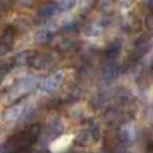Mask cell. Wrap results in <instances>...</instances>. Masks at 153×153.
<instances>
[{"label": "cell", "instance_id": "12", "mask_svg": "<svg viewBox=\"0 0 153 153\" xmlns=\"http://www.w3.org/2000/svg\"><path fill=\"white\" fill-rule=\"evenodd\" d=\"M148 153H153V152H148Z\"/></svg>", "mask_w": 153, "mask_h": 153}, {"label": "cell", "instance_id": "6", "mask_svg": "<svg viewBox=\"0 0 153 153\" xmlns=\"http://www.w3.org/2000/svg\"><path fill=\"white\" fill-rule=\"evenodd\" d=\"M148 48H150V40H148L147 37L140 38V40L136 43V51L140 53V54H145V53L148 51Z\"/></svg>", "mask_w": 153, "mask_h": 153}, {"label": "cell", "instance_id": "4", "mask_svg": "<svg viewBox=\"0 0 153 153\" xmlns=\"http://www.w3.org/2000/svg\"><path fill=\"white\" fill-rule=\"evenodd\" d=\"M70 139H72V136H65V137H59V139H56L54 142L51 143V152L53 153H62L64 152V148L70 143Z\"/></svg>", "mask_w": 153, "mask_h": 153}, {"label": "cell", "instance_id": "9", "mask_svg": "<svg viewBox=\"0 0 153 153\" xmlns=\"http://www.w3.org/2000/svg\"><path fill=\"white\" fill-rule=\"evenodd\" d=\"M99 7L102 8L104 11H108V10L113 7V0H99Z\"/></svg>", "mask_w": 153, "mask_h": 153}, {"label": "cell", "instance_id": "2", "mask_svg": "<svg viewBox=\"0 0 153 153\" xmlns=\"http://www.w3.org/2000/svg\"><path fill=\"white\" fill-rule=\"evenodd\" d=\"M62 81H64V75H62L61 72H57V74H53L50 76H46V78L42 81L40 89L43 91V93H46V94L56 93V91L61 88Z\"/></svg>", "mask_w": 153, "mask_h": 153}, {"label": "cell", "instance_id": "3", "mask_svg": "<svg viewBox=\"0 0 153 153\" xmlns=\"http://www.w3.org/2000/svg\"><path fill=\"white\" fill-rule=\"evenodd\" d=\"M27 112V104L26 102H21V104H14L13 107H10L3 115V120L5 121H18L22 115H26Z\"/></svg>", "mask_w": 153, "mask_h": 153}, {"label": "cell", "instance_id": "13", "mask_svg": "<svg viewBox=\"0 0 153 153\" xmlns=\"http://www.w3.org/2000/svg\"><path fill=\"white\" fill-rule=\"evenodd\" d=\"M128 2H131V0H128Z\"/></svg>", "mask_w": 153, "mask_h": 153}, {"label": "cell", "instance_id": "5", "mask_svg": "<svg viewBox=\"0 0 153 153\" xmlns=\"http://www.w3.org/2000/svg\"><path fill=\"white\" fill-rule=\"evenodd\" d=\"M120 134H121V139L124 142H132L134 139H136V129L132 126H124Z\"/></svg>", "mask_w": 153, "mask_h": 153}, {"label": "cell", "instance_id": "7", "mask_svg": "<svg viewBox=\"0 0 153 153\" xmlns=\"http://www.w3.org/2000/svg\"><path fill=\"white\" fill-rule=\"evenodd\" d=\"M76 0H56L57 7H59L61 10H69L70 7H74Z\"/></svg>", "mask_w": 153, "mask_h": 153}, {"label": "cell", "instance_id": "10", "mask_svg": "<svg viewBox=\"0 0 153 153\" xmlns=\"http://www.w3.org/2000/svg\"><path fill=\"white\" fill-rule=\"evenodd\" d=\"M18 2L21 3V5H32L35 0H18Z\"/></svg>", "mask_w": 153, "mask_h": 153}, {"label": "cell", "instance_id": "8", "mask_svg": "<svg viewBox=\"0 0 153 153\" xmlns=\"http://www.w3.org/2000/svg\"><path fill=\"white\" fill-rule=\"evenodd\" d=\"M100 30H102V29H100L99 26H96V24H91V26L85 30V33H86V35H89V37H93V35H97V33H100Z\"/></svg>", "mask_w": 153, "mask_h": 153}, {"label": "cell", "instance_id": "1", "mask_svg": "<svg viewBox=\"0 0 153 153\" xmlns=\"http://www.w3.org/2000/svg\"><path fill=\"white\" fill-rule=\"evenodd\" d=\"M35 85H37V80L33 78V76H26V78H22L16 86H13V88H11V93H10L8 99L16 100L19 97H22L24 94H27L30 89L35 88Z\"/></svg>", "mask_w": 153, "mask_h": 153}, {"label": "cell", "instance_id": "11", "mask_svg": "<svg viewBox=\"0 0 153 153\" xmlns=\"http://www.w3.org/2000/svg\"><path fill=\"white\" fill-rule=\"evenodd\" d=\"M147 24H148V26H150V27L153 29V13L150 14V16H148V19H147Z\"/></svg>", "mask_w": 153, "mask_h": 153}]
</instances>
